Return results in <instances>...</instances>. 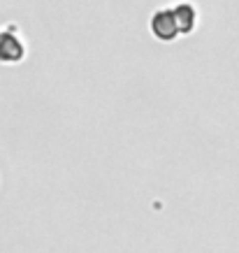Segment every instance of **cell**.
<instances>
[{
  "label": "cell",
  "mask_w": 239,
  "mask_h": 253,
  "mask_svg": "<svg viewBox=\"0 0 239 253\" xmlns=\"http://www.w3.org/2000/svg\"><path fill=\"white\" fill-rule=\"evenodd\" d=\"M26 54V46L16 38V26L9 23L0 31V63H19Z\"/></svg>",
  "instance_id": "obj_1"
},
{
  "label": "cell",
  "mask_w": 239,
  "mask_h": 253,
  "mask_svg": "<svg viewBox=\"0 0 239 253\" xmlns=\"http://www.w3.org/2000/svg\"><path fill=\"white\" fill-rule=\"evenodd\" d=\"M151 33L160 42H172V40L181 35L177 26V19H174V12L172 7H165V9H158L154 16H151Z\"/></svg>",
  "instance_id": "obj_2"
},
{
  "label": "cell",
  "mask_w": 239,
  "mask_h": 253,
  "mask_svg": "<svg viewBox=\"0 0 239 253\" xmlns=\"http://www.w3.org/2000/svg\"><path fill=\"white\" fill-rule=\"evenodd\" d=\"M172 12H174V19H177V26H179V31H181V35L191 33L195 28L198 12H195V7L191 2H179V5L172 7Z\"/></svg>",
  "instance_id": "obj_3"
}]
</instances>
